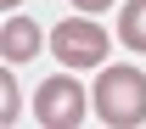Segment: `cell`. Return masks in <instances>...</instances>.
<instances>
[{
	"label": "cell",
	"instance_id": "cell-5",
	"mask_svg": "<svg viewBox=\"0 0 146 129\" xmlns=\"http://www.w3.org/2000/svg\"><path fill=\"white\" fill-rule=\"evenodd\" d=\"M118 45L146 56V0H129L124 11H118Z\"/></svg>",
	"mask_w": 146,
	"mask_h": 129
},
{
	"label": "cell",
	"instance_id": "cell-2",
	"mask_svg": "<svg viewBox=\"0 0 146 129\" xmlns=\"http://www.w3.org/2000/svg\"><path fill=\"white\" fill-rule=\"evenodd\" d=\"M107 28L84 11V17H62L51 28V51H56V62L62 67H101L107 62Z\"/></svg>",
	"mask_w": 146,
	"mask_h": 129
},
{
	"label": "cell",
	"instance_id": "cell-3",
	"mask_svg": "<svg viewBox=\"0 0 146 129\" xmlns=\"http://www.w3.org/2000/svg\"><path fill=\"white\" fill-rule=\"evenodd\" d=\"M90 101H96V95H84L68 73H56V79H45V84L34 90V118L45 129H79L84 112H90Z\"/></svg>",
	"mask_w": 146,
	"mask_h": 129
},
{
	"label": "cell",
	"instance_id": "cell-4",
	"mask_svg": "<svg viewBox=\"0 0 146 129\" xmlns=\"http://www.w3.org/2000/svg\"><path fill=\"white\" fill-rule=\"evenodd\" d=\"M39 45H45V34H39L34 17H23V11H11V17L0 22V56L17 67V62H28V56H39Z\"/></svg>",
	"mask_w": 146,
	"mask_h": 129
},
{
	"label": "cell",
	"instance_id": "cell-8",
	"mask_svg": "<svg viewBox=\"0 0 146 129\" xmlns=\"http://www.w3.org/2000/svg\"><path fill=\"white\" fill-rule=\"evenodd\" d=\"M0 6H6V11H17V6H23V0H0Z\"/></svg>",
	"mask_w": 146,
	"mask_h": 129
},
{
	"label": "cell",
	"instance_id": "cell-1",
	"mask_svg": "<svg viewBox=\"0 0 146 129\" xmlns=\"http://www.w3.org/2000/svg\"><path fill=\"white\" fill-rule=\"evenodd\" d=\"M96 118L107 129H135L146 124V73L141 67H129V62H118V67H101V79H96Z\"/></svg>",
	"mask_w": 146,
	"mask_h": 129
},
{
	"label": "cell",
	"instance_id": "cell-7",
	"mask_svg": "<svg viewBox=\"0 0 146 129\" xmlns=\"http://www.w3.org/2000/svg\"><path fill=\"white\" fill-rule=\"evenodd\" d=\"M68 6H73V11H90V17H96V11H112V0H68Z\"/></svg>",
	"mask_w": 146,
	"mask_h": 129
},
{
	"label": "cell",
	"instance_id": "cell-6",
	"mask_svg": "<svg viewBox=\"0 0 146 129\" xmlns=\"http://www.w3.org/2000/svg\"><path fill=\"white\" fill-rule=\"evenodd\" d=\"M0 118L17 124V79H11V62H6V73H0Z\"/></svg>",
	"mask_w": 146,
	"mask_h": 129
}]
</instances>
